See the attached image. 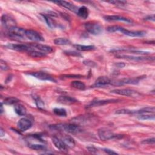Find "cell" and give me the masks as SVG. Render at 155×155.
I'll return each mask as SVG.
<instances>
[{
  "mask_svg": "<svg viewBox=\"0 0 155 155\" xmlns=\"http://www.w3.org/2000/svg\"><path fill=\"white\" fill-rule=\"evenodd\" d=\"M28 147L32 150L36 151H44L46 150V147L41 144H29Z\"/></svg>",
  "mask_w": 155,
  "mask_h": 155,
  "instance_id": "d6a6232c",
  "label": "cell"
},
{
  "mask_svg": "<svg viewBox=\"0 0 155 155\" xmlns=\"http://www.w3.org/2000/svg\"><path fill=\"white\" fill-rule=\"evenodd\" d=\"M54 43L59 45H67L70 43V41L65 38H58L54 40Z\"/></svg>",
  "mask_w": 155,
  "mask_h": 155,
  "instance_id": "f546056e",
  "label": "cell"
},
{
  "mask_svg": "<svg viewBox=\"0 0 155 155\" xmlns=\"http://www.w3.org/2000/svg\"><path fill=\"white\" fill-rule=\"evenodd\" d=\"M50 128L53 130L65 131L72 134H78L82 131L80 125L76 124L74 123L58 124L51 125Z\"/></svg>",
  "mask_w": 155,
  "mask_h": 155,
  "instance_id": "6da1fadb",
  "label": "cell"
},
{
  "mask_svg": "<svg viewBox=\"0 0 155 155\" xmlns=\"http://www.w3.org/2000/svg\"><path fill=\"white\" fill-rule=\"evenodd\" d=\"M111 93L117 94L119 95L125 96H131L136 97L139 95V93L133 90L128 89V88H121V89H114L111 90Z\"/></svg>",
  "mask_w": 155,
  "mask_h": 155,
  "instance_id": "9c48e42d",
  "label": "cell"
},
{
  "mask_svg": "<svg viewBox=\"0 0 155 155\" xmlns=\"http://www.w3.org/2000/svg\"><path fill=\"white\" fill-rule=\"evenodd\" d=\"M145 20L146 21H154V15H148L145 18Z\"/></svg>",
  "mask_w": 155,
  "mask_h": 155,
  "instance_id": "bcb514c9",
  "label": "cell"
},
{
  "mask_svg": "<svg viewBox=\"0 0 155 155\" xmlns=\"http://www.w3.org/2000/svg\"><path fill=\"white\" fill-rule=\"evenodd\" d=\"M104 18L107 21H122L127 23H131L133 22L131 19L119 15H106L104 16Z\"/></svg>",
  "mask_w": 155,
  "mask_h": 155,
  "instance_id": "e0dca14e",
  "label": "cell"
},
{
  "mask_svg": "<svg viewBox=\"0 0 155 155\" xmlns=\"http://www.w3.org/2000/svg\"><path fill=\"white\" fill-rule=\"evenodd\" d=\"M30 75L42 81H48L53 82H56V81L54 79V78L51 76L50 74L47 73L45 72L42 71H36V72H31L29 73Z\"/></svg>",
  "mask_w": 155,
  "mask_h": 155,
  "instance_id": "8fae6325",
  "label": "cell"
},
{
  "mask_svg": "<svg viewBox=\"0 0 155 155\" xmlns=\"http://www.w3.org/2000/svg\"><path fill=\"white\" fill-rule=\"evenodd\" d=\"M25 30L22 28L13 26L7 29V35L11 39L16 41H22L26 38Z\"/></svg>",
  "mask_w": 155,
  "mask_h": 155,
  "instance_id": "3957f363",
  "label": "cell"
},
{
  "mask_svg": "<svg viewBox=\"0 0 155 155\" xmlns=\"http://www.w3.org/2000/svg\"><path fill=\"white\" fill-rule=\"evenodd\" d=\"M118 58L124 59L127 60H131L134 61H154V57H147V56H134L125 54H117L116 56Z\"/></svg>",
  "mask_w": 155,
  "mask_h": 155,
  "instance_id": "30bf717a",
  "label": "cell"
},
{
  "mask_svg": "<svg viewBox=\"0 0 155 155\" xmlns=\"http://www.w3.org/2000/svg\"><path fill=\"white\" fill-rule=\"evenodd\" d=\"M42 16H43L47 25L49 27H50L51 28H54L57 27V23L52 18L51 16H50V15H45V14L42 15Z\"/></svg>",
  "mask_w": 155,
  "mask_h": 155,
  "instance_id": "603a6c76",
  "label": "cell"
},
{
  "mask_svg": "<svg viewBox=\"0 0 155 155\" xmlns=\"http://www.w3.org/2000/svg\"><path fill=\"white\" fill-rule=\"evenodd\" d=\"M145 76H139L136 78H123L122 79L117 80V81H111V84L114 85H124L127 84H131V85H136L139 84L140 80L144 78Z\"/></svg>",
  "mask_w": 155,
  "mask_h": 155,
  "instance_id": "5b68a950",
  "label": "cell"
},
{
  "mask_svg": "<svg viewBox=\"0 0 155 155\" xmlns=\"http://www.w3.org/2000/svg\"><path fill=\"white\" fill-rule=\"evenodd\" d=\"M115 51H127L128 53H131L134 54H141V55H147L149 54V52L144 51H140V50H115Z\"/></svg>",
  "mask_w": 155,
  "mask_h": 155,
  "instance_id": "1f68e13d",
  "label": "cell"
},
{
  "mask_svg": "<svg viewBox=\"0 0 155 155\" xmlns=\"http://www.w3.org/2000/svg\"><path fill=\"white\" fill-rule=\"evenodd\" d=\"M84 27L88 33L93 35H97L102 31V27L98 22H88L85 24Z\"/></svg>",
  "mask_w": 155,
  "mask_h": 155,
  "instance_id": "8992f818",
  "label": "cell"
},
{
  "mask_svg": "<svg viewBox=\"0 0 155 155\" xmlns=\"http://www.w3.org/2000/svg\"><path fill=\"white\" fill-rule=\"evenodd\" d=\"M1 23L2 26L7 30L12 27L16 26V22L15 19L7 14L2 15V16H1Z\"/></svg>",
  "mask_w": 155,
  "mask_h": 155,
  "instance_id": "4fadbf2b",
  "label": "cell"
},
{
  "mask_svg": "<svg viewBox=\"0 0 155 155\" xmlns=\"http://www.w3.org/2000/svg\"><path fill=\"white\" fill-rule=\"evenodd\" d=\"M108 2L117 6H122L127 4V2L124 1H109Z\"/></svg>",
  "mask_w": 155,
  "mask_h": 155,
  "instance_id": "ab89813d",
  "label": "cell"
},
{
  "mask_svg": "<svg viewBox=\"0 0 155 155\" xmlns=\"http://www.w3.org/2000/svg\"><path fill=\"white\" fill-rule=\"evenodd\" d=\"M4 111V108H3V104H2V102H1V113L2 114Z\"/></svg>",
  "mask_w": 155,
  "mask_h": 155,
  "instance_id": "681fc988",
  "label": "cell"
},
{
  "mask_svg": "<svg viewBox=\"0 0 155 155\" xmlns=\"http://www.w3.org/2000/svg\"><path fill=\"white\" fill-rule=\"evenodd\" d=\"M10 68H9V67L7 65V64L4 62V61H3L2 60H1V69L2 70H8Z\"/></svg>",
  "mask_w": 155,
  "mask_h": 155,
  "instance_id": "b9f144b4",
  "label": "cell"
},
{
  "mask_svg": "<svg viewBox=\"0 0 155 155\" xmlns=\"http://www.w3.org/2000/svg\"><path fill=\"white\" fill-rule=\"evenodd\" d=\"M19 102V99L15 97H8L4 99L3 103L5 105H15Z\"/></svg>",
  "mask_w": 155,
  "mask_h": 155,
  "instance_id": "4dcf8cb0",
  "label": "cell"
},
{
  "mask_svg": "<svg viewBox=\"0 0 155 155\" xmlns=\"http://www.w3.org/2000/svg\"><path fill=\"white\" fill-rule=\"evenodd\" d=\"M51 140L54 146L60 151L62 152H67L68 151V147L65 145L63 140L59 137L53 136L51 138Z\"/></svg>",
  "mask_w": 155,
  "mask_h": 155,
  "instance_id": "5bb4252c",
  "label": "cell"
},
{
  "mask_svg": "<svg viewBox=\"0 0 155 155\" xmlns=\"http://www.w3.org/2000/svg\"><path fill=\"white\" fill-rule=\"evenodd\" d=\"M107 30L108 32L110 33H114L116 31H120L124 33V35L131 36V37H143L146 35V31H142V30H139V31H131L128 30L127 29H125L120 26L118 25H113V26H109L107 27Z\"/></svg>",
  "mask_w": 155,
  "mask_h": 155,
  "instance_id": "7a4b0ae2",
  "label": "cell"
},
{
  "mask_svg": "<svg viewBox=\"0 0 155 155\" xmlns=\"http://www.w3.org/2000/svg\"><path fill=\"white\" fill-rule=\"evenodd\" d=\"M7 47L12 50L18 51H26L29 52L35 50L30 44H12L7 45Z\"/></svg>",
  "mask_w": 155,
  "mask_h": 155,
  "instance_id": "52a82bcc",
  "label": "cell"
},
{
  "mask_svg": "<svg viewBox=\"0 0 155 155\" xmlns=\"http://www.w3.org/2000/svg\"><path fill=\"white\" fill-rule=\"evenodd\" d=\"M28 54L32 57V58H42V57H45L46 56V53H43L42 51L36 50H31L29 52H28Z\"/></svg>",
  "mask_w": 155,
  "mask_h": 155,
  "instance_id": "f1b7e54d",
  "label": "cell"
},
{
  "mask_svg": "<svg viewBox=\"0 0 155 155\" xmlns=\"http://www.w3.org/2000/svg\"><path fill=\"white\" fill-rule=\"evenodd\" d=\"M65 54H67V55H70V56H81V54L74 51H67L64 52Z\"/></svg>",
  "mask_w": 155,
  "mask_h": 155,
  "instance_id": "60d3db41",
  "label": "cell"
},
{
  "mask_svg": "<svg viewBox=\"0 0 155 155\" xmlns=\"http://www.w3.org/2000/svg\"><path fill=\"white\" fill-rule=\"evenodd\" d=\"M53 113L61 117H65L67 116V111L64 108H55L53 109Z\"/></svg>",
  "mask_w": 155,
  "mask_h": 155,
  "instance_id": "836d02e7",
  "label": "cell"
},
{
  "mask_svg": "<svg viewBox=\"0 0 155 155\" xmlns=\"http://www.w3.org/2000/svg\"><path fill=\"white\" fill-rule=\"evenodd\" d=\"M61 77L62 78H67V79H78V78H81L82 76L79 74H64L62 75Z\"/></svg>",
  "mask_w": 155,
  "mask_h": 155,
  "instance_id": "8d00e7d4",
  "label": "cell"
},
{
  "mask_svg": "<svg viewBox=\"0 0 155 155\" xmlns=\"http://www.w3.org/2000/svg\"><path fill=\"white\" fill-rule=\"evenodd\" d=\"M57 101L60 104L65 105H71L78 102L76 99L69 96H61L58 98Z\"/></svg>",
  "mask_w": 155,
  "mask_h": 155,
  "instance_id": "d6986e66",
  "label": "cell"
},
{
  "mask_svg": "<svg viewBox=\"0 0 155 155\" xmlns=\"http://www.w3.org/2000/svg\"><path fill=\"white\" fill-rule=\"evenodd\" d=\"M103 151L104 152H105L107 154H117V153L115 151H114L113 150H110V149H108V148H104L103 149Z\"/></svg>",
  "mask_w": 155,
  "mask_h": 155,
  "instance_id": "f6af8a7d",
  "label": "cell"
},
{
  "mask_svg": "<svg viewBox=\"0 0 155 155\" xmlns=\"http://www.w3.org/2000/svg\"><path fill=\"white\" fill-rule=\"evenodd\" d=\"M35 101V104L37 106V107L39 109H43L44 108V103L43 102V101L39 97V96H34L33 97Z\"/></svg>",
  "mask_w": 155,
  "mask_h": 155,
  "instance_id": "d590c367",
  "label": "cell"
},
{
  "mask_svg": "<svg viewBox=\"0 0 155 155\" xmlns=\"http://www.w3.org/2000/svg\"><path fill=\"white\" fill-rule=\"evenodd\" d=\"M88 151H90L91 153H96L97 152V148H96L95 147L93 146H89L87 147Z\"/></svg>",
  "mask_w": 155,
  "mask_h": 155,
  "instance_id": "ee69618b",
  "label": "cell"
},
{
  "mask_svg": "<svg viewBox=\"0 0 155 155\" xmlns=\"http://www.w3.org/2000/svg\"><path fill=\"white\" fill-rule=\"evenodd\" d=\"M25 37L26 38L35 42H42L44 41V37L41 33L30 29L25 30Z\"/></svg>",
  "mask_w": 155,
  "mask_h": 155,
  "instance_id": "ba28073f",
  "label": "cell"
},
{
  "mask_svg": "<svg viewBox=\"0 0 155 155\" xmlns=\"http://www.w3.org/2000/svg\"><path fill=\"white\" fill-rule=\"evenodd\" d=\"M111 80L106 76H101L99 77L94 82V84L92 85V87L95 88H101L107 86L109 84H111Z\"/></svg>",
  "mask_w": 155,
  "mask_h": 155,
  "instance_id": "2e32d148",
  "label": "cell"
},
{
  "mask_svg": "<svg viewBox=\"0 0 155 155\" xmlns=\"http://www.w3.org/2000/svg\"><path fill=\"white\" fill-rule=\"evenodd\" d=\"M71 87L78 89V90H84L85 88V85L84 82L79 81H74L71 82Z\"/></svg>",
  "mask_w": 155,
  "mask_h": 155,
  "instance_id": "83f0119b",
  "label": "cell"
},
{
  "mask_svg": "<svg viewBox=\"0 0 155 155\" xmlns=\"http://www.w3.org/2000/svg\"><path fill=\"white\" fill-rule=\"evenodd\" d=\"M116 114H131L134 113V111L128 110V109H120L116 111L115 112Z\"/></svg>",
  "mask_w": 155,
  "mask_h": 155,
  "instance_id": "74e56055",
  "label": "cell"
},
{
  "mask_svg": "<svg viewBox=\"0 0 155 155\" xmlns=\"http://www.w3.org/2000/svg\"><path fill=\"white\" fill-rule=\"evenodd\" d=\"M74 47L79 51H91L95 49V47L93 45H84L76 44L74 45Z\"/></svg>",
  "mask_w": 155,
  "mask_h": 155,
  "instance_id": "4316f807",
  "label": "cell"
},
{
  "mask_svg": "<svg viewBox=\"0 0 155 155\" xmlns=\"http://www.w3.org/2000/svg\"><path fill=\"white\" fill-rule=\"evenodd\" d=\"M120 101L119 99H103V100H96L93 101L91 102H90L87 106V108H91V107H99V106H103L105 105H107L109 104L112 103H116Z\"/></svg>",
  "mask_w": 155,
  "mask_h": 155,
  "instance_id": "7c38bea8",
  "label": "cell"
},
{
  "mask_svg": "<svg viewBox=\"0 0 155 155\" xmlns=\"http://www.w3.org/2000/svg\"><path fill=\"white\" fill-rule=\"evenodd\" d=\"M76 13L79 17L85 19L88 18L89 12L88 8L85 6H81V7L78 8Z\"/></svg>",
  "mask_w": 155,
  "mask_h": 155,
  "instance_id": "cb8c5ba5",
  "label": "cell"
},
{
  "mask_svg": "<svg viewBox=\"0 0 155 155\" xmlns=\"http://www.w3.org/2000/svg\"><path fill=\"white\" fill-rule=\"evenodd\" d=\"M60 138L63 140V142L65 143V145L69 148H73V147H74L75 141L73 139V137H71L70 136L64 134V135H62L61 136V137H60Z\"/></svg>",
  "mask_w": 155,
  "mask_h": 155,
  "instance_id": "7402d4cb",
  "label": "cell"
},
{
  "mask_svg": "<svg viewBox=\"0 0 155 155\" xmlns=\"http://www.w3.org/2000/svg\"><path fill=\"white\" fill-rule=\"evenodd\" d=\"M15 113L19 116H24L27 113L26 108L21 104H16L14 106Z\"/></svg>",
  "mask_w": 155,
  "mask_h": 155,
  "instance_id": "d4e9b609",
  "label": "cell"
},
{
  "mask_svg": "<svg viewBox=\"0 0 155 155\" xmlns=\"http://www.w3.org/2000/svg\"><path fill=\"white\" fill-rule=\"evenodd\" d=\"M125 65V64H124L123 62H117L116 64H115V66L117 68H123L124 67Z\"/></svg>",
  "mask_w": 155,
  "mask_h": 155,
  "instance_id": "7dc6e473",
  "label": "cell"
},
{
  "mask_svg": "<svg viewBox=\"0 0 155 155\" xmlns=\"http://www.w3.org/2000/svg\"><path fill=\"white\" fill-rule=\"evenodd\" d=\"M17 126L21 131H25L31 127L32 122L29 119L23 117L19 120Z\"/></svg>",
  "mask_w": 155,
  "mask_h": 155,
  "instance_id": "9a60e30c",
  "label": "cell"
},
{
  "mask_svg": "<svg viewBox=\"0 0 155 155\" xmlns=\"http://www.w3.org/2000/svg\"><path fill=\"white\" fill-rule=\"evenodd\" d=\"M0 135H1V137H3L5 135V131L2 128H1L0 129Z\"/></svg>",
  "mask_w": 155,
  "mask_h": 155,
  "instance_id": "c3c4849f",
  "label": "cell"
},
{
  "mask_svg": "<svg viewBox=\"0 0 155 155\" xmlns=\"http://www.w3.org/2000/svg\"><path fill=\"white\" fill-rule=\"evenodd\" d=\"M154 142H155V139L154 137H151V138H148L147 139H145L143 140L142 141V143L143 144H148V145H154Z\"/></svg>",
  "mask_w": 155,
  "mask_h": 155,
  "instance_id": "f35d334b",
  "label": "cell"
},
{
  "mask_svg": "<svg viewBox=\"0 0 155 155\" xmlns=\"http://www.w3.org/2000/svg\"><path fill=\"white\" fill-rule=\"evenodd\" d=\"M30 45L31 47L36 50L42 51L43 53H50L53 51V48L50 46L44 45V44H34V43H30Z\"/></svg>",
  "mask_w": 155,
  "mask_h": 155,
  "instance_id": "ac0fdd59",
  "label": "cell"
},
{
  "mask_svg": "<svg viewBox=\"0 0 155 155\" xmlns=\"http://www.w3.org/2000/svg\"><path fill=\"white\" fill-rule=\"evenodd\" d=\"M98 136L102 140H108L117 137H121L120 135L113 133L111 130L106 128H101L98 130Z\"/></svg>",
  "mask_w": 155,
  "mask_h": 155,
  "instance_id": "277c9868",
  "label": "cell"
},
{
  "mask_svg": "<svg viewBox=\"0 0 155 155\" xmlns=\"http://www.w3.org/2000/svg\"><path fill=\"white\" fill-rule=\"evenodd\" d=\"M154 114H141L137 116V119L140 120H154Z\"/></svg>",
  "mask_w": 155,
  "mask_h": 155,
  "instance_id": "e575fe53",
  "label": "cell"
},
{
  "mask_svg": "<svg viewBox=\"0 0 155 155\" xmlns=\"http://www.w3.org/2000/svg\"><path fill=\"white\" fill-rule=\"evenodd\" d=\"M90 116H88V115H82V116H76L73 119H72V121H73V123H74L79 125V124H84L90 121Z\"/></svg>",
  "mask_w": 155,
  "mask_h": 155,
  "instance_id": "44dd1931",
  "label": "cell"
},
{
  "mask_svg": "<svg viewBox=\"0 0 155 155\" xmlns=\"http://www.w3.org/2000/svg\"><path fill=\"white\" fill-rule=\"evenodd\" d=\"M53 2L74 12H77V10L78 9V8L76 6L70 3V2H67L65 1H53Z\"/></svg>",
  "mask_w": 155,
  "mask_h": 155,
  "instance_id": "ffe728a7",
  "label": "cell"
},
{
  "mask_svg": "<svg viewBox=\"0 0 155 155\" xmlns=\"http://www.w3.org/2000/svg\"><path fill=\"white\" fill-rule=\"evenodd\" d=\"M84 64L87 65V66H88V67H94L96 65V64L95 62H94L93 61H91L90 60H85L84 61Z\"/></svg>",
  "mask_w": 155,
  "mask_h": 155,
  "instance_id": "7bdbcfd3",
  "label": "cell"
},
{
  "mask_svg": "<svg viewBox=\"0 0 155 155\" xmlns=\"http://www.w3.org/2000/svg\"><path fill=\"white\" fill-rule=\"evenodd\" d=\"M155 111L154 107H147L142 108L137 111H134V113H137L139 114H154Z\"/></svg>",
  "mask_w": 155,
  "mask_h": 155,
  "instance_id": "484cf974",
  "label": "cell"
}]
</instances>
